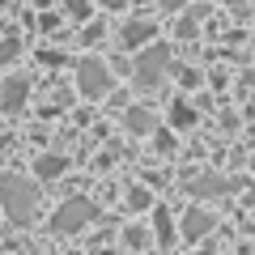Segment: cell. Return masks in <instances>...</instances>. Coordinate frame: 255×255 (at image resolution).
<instances>
[{
  "label": "cell",
  "mask_w": 255,
  "mask_h": 255,
  "mask_svg": "<svg viewBox=\"0 0 255 255\" xmlns=\"http://www.w3.org/2000/svg\"><path fill=\"white\" fill-rule=\"evenodd\" d=\"M26 98H30V81H26V77H9L4 90H0V107L17 111V107H26Z\"/></svg>",
  "instance_id": "5"
},
{
  "label": "cell",
  "mask_w": 255,
  "mask_h": 255,
  "mask_svg": "<svg viewBox=\"0 0 255 255\" xmlns=\"http://www.w3.org/2000/svg\"><path fill=\"white\" fill-rule=\"evenodd\" d=\"M13 51H17V43H0V64L13 60Z\"/></svg>",
  "instance_id": "14"
},
{
  "label": "cell",
  "mask_w": 255,
  "mask_h": 255,
  "mask_svg": "<svg viewBox=\"0 0 255 255\" xmlns=\"http://www.w3.org/2000/svg\"><path fill=\"white\" fill-rule=\"evenodd\" d=\"M128 204H132V209H149V191H132Z\"/></svg>",
  "instance_id": "13"
},
{
  "label": "cell",
  "mask_w": 255,
  "mask_h": 255,
  "mask_svg": "<svg viewBox=\"0 0 255 255\" xmlns=\"http://www.w3.org/2000/svg\"><path fill=\"white\" fill-rule=\"evenodd\" d=\"M166 68H170V51H166V47H149L136 60V81L140 85H157L166 77Z\"/></svg>",
  "instance_id": "3"
},
{
  "label": "cell",
  "mask_w": 255,
  "mask_h": 255,
  "mask_svg": "<svg viewBox=\"0 0 255 255\" xmlns=\"http://www.w3.org/2000/svg\"><path fill=\"white\" fill-rule=\"evenodd\" d=\"M187 187L196 191V196H213V191H226V183H221V179H191Z\"/></svg>",
  "instance_id": "11"
},
{
  "label": "cell",
  "mask_w": 255,
  "mask_h": 255,
  "mask_svg": "<svg viewBox=\"0 0 255 255\" xmlns=\"http://www.w3.org/2000/svg\"><path fill=\"white\" fill-rule=\"evenodd\" d=\"M94 217H98L94 200H85V196H73L68 204H60V209L51 213V230H55V234H77V230H85Z\"/></svg>",
  "instance_id": "2"
},
{
  "label": "cell",
  "mask_w": 255,
  "mask_h": 255,
  "mask_svg": "<svg viewBox=\"0 0 255 255\" xmlns=\"http://www.w3.org/2000/svg\"><path fill=\"white\" fill-rule=\"evenodd\" d=\"M153 226H157V238H162V243H174V230H170V217H166L162 209H153Z\"/></svg>",
  "instance_id": "12"
},
{
  "label": "cell",
  "mask_w": 255,
  "mask_h": 255,
  "mask_svg": "<svg viewBox=\"0 0 255 255\" xmlns=\"http://www.w3.org/2000/svg\"><path fill=\"white\" fill-rule=\"evenodd\" d=\"M162 4H166V9H179V4H183V0H162Z\"/></svg>",
  "instance_id": "16"
},
{
  "label": "cell",
  "mask_w": 255,
  "mask_h": 255,
  "mask_svg": "<svg viewBox=\"0 0 255 255\" xmlns=\"http://www.w3.org/2000/svg\"><path fill=\"white\" fill-rule=\"evenodd\" d=\"M77 85H81L85 98H102V94L111 90V73L102 68L98 60H81V68H77Z\"/></svg>",
  "instance_id": "4"
},
{
  "label": "cell",
  "mask_w": 255,
  "mask_h": 255,
  "mask_svg": "<svg viewBox=\"0 0 255 255\" xmlns=\"http://www.w3.org/2000/svg\"><path fill=\"white\" fill-rule=\"evenodd\" d=\"M102 4H107V9H119V4H128V0H102Z\"/></svg>",
  "instance_id": "15"
},
{
  "label": "cell",
  "mask_w": 255,
  "mask_h": 255,
  "mask_svg": "<svg viewBox=\"0 0 255 255\" xmlns=\"http://www.w3.org/2000/svg\"><path fill=\"white\" fill-rule=\"evenodd\" d=\"M209 226H213V213H187V221H183V234H187V243H191V238H200Z\"/></svg>",
  "instance_id": "8"
},
{
  "label": "cell",
  "mask_w": 255,
  "mask_h": 255,
  "mask_svg": "<svg viewBox=\"0 0 255 255\" xmlns=\"http://www.w3.org/2000/svg\"><path fill=\"white\" fill-rule=\"evenodd\" d=\"M34 170H38V179H60V174L68 170V162H64L60 153H47V157H38Z\"/></svg>",
  "instance_id": "7"
},
{
  "label": "cell",
  "mask_w": 255,
  "mask_h": 255,
  "mask_svg": "<svg viewBox=\"0 0 255 255\" xmlns=\"http://www.w3.org/2000/svg\"><path fill=\"white\" fill-rule=\"evenodd\" d=\"M0 209L4 217L17 221V226H30L38 213V187L30 179H17V174H4L0 179Z\"/></svg>",
  "instance_id": "1"
},
{
  "label": "cell",
  "mask_w": 255,
  "mask_h": 255,
  "mask_svg": "<svg viewBox=\"0 0 255 255\" xmlns=\"http://www.w3.org/2000/svg\"><path fill=\"white\" fill-rule=\"evenodd\" d=\"M149 38H153V21H145V17L128 21V26L119 30V43L124 47H140V43H149Z\"/></svg>",
  "instance_id": "6"
},
{
  "label": "cell",
  "mask_w": 255,
  "mask_h": 255,
  "mask_svg": "<svg viewBox=\"0 0 255 255\" xmlns=\"http://www.w3.org/2000/svg\"><path fill=\"white\" fill-rule=\"evenodd\" d=\"M170 119H174V128H191V124H196V111H191L187 102H174Z\"/></svg>",
  "instance_id": "10"
},
{
  "label": "cell",
  "mask_w": 255,
  "mask_h": 255,
  "mask_svg": "<svg viewBox=\"0 0 255 255\" xmlns=\"http://www.w3.org/2000/svg\"><path fill=\"white\" fill-rule=\"evenodd\" d=\"M128 128H132V132H153V115L140 111V107H132L128 111Z\"/></svg>",
  "instance_id": "9"
}]
</instances>
